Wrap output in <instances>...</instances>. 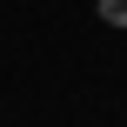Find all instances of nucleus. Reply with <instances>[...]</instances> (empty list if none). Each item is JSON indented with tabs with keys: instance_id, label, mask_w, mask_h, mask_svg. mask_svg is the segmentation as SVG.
I'll use <instances>...</instances> for the list:
<instances>
[{
	"instance_id": "obj_1",
	"label": "nucleus",
	"mask_w": 127,
	"mask_h": 127,
	"mask_svg": "<svg viewBox=\"0 0 127 127\" xmlns=\"http://www.w3.org/2000/svg\"><path fill=\"white\" fill-rule=\"evenodd\" d=\"M94 7H100V20H107V27H127V0H94Z\"/></svg>"
}]
</instances>
